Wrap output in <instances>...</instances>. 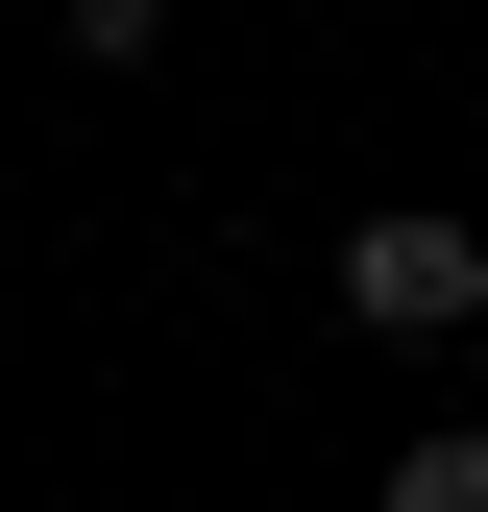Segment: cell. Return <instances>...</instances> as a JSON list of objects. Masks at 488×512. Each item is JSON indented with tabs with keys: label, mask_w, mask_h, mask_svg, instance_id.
<instances>
[{
	"label": "cell",
	"mask_w": 488,
	"mask_h": 512,
	"mask_svg": "<svg viewBox=\"0 0 488 512\" xmlns=\"http://www.w3.org/2000/svg\"><path fill=\"white\" fill-rule=\"evenodd\" d=\"M342 317H366V342H464V317H488V220H440V196L342 220Z\"/></svg>",
	"instance_id": "obj_1"
},
{
	"label": "cell",
	"mask_w": 488,
	"mask_h": 512,
	"mask_svg": "<svg viewBox=\"0 0 488 512\" xmlns=\"http://www.w3.org/2000/svg\"><path fill=\"white\" fill-rule=\"evenodd\" d=\"M366 512H488V415H415L391 464H366Z\"/></svg>",
	"instance_id": "obj_2"
},
{
	"label": "cell",
	"mask_w": 488,
	"mask_h": 512,
	"mask_svg": "<svg viewBox=\"0 0 488 512\" xmlns=\"http://www.w3.org/2000/svg\"><path fill=\"white\" fill-rule=\"evenodd\" d=\"M74 49H98V74H147V49H171V0H74Z\"/></svg>",
	"instance_id": "obj_3"
}]
</instances>
